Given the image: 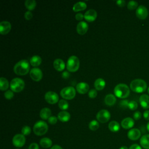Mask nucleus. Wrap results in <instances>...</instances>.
Instances as JSON below:
<instances>
[{"label":"nucleus","mask_w":149,"mask_h":149,"mask_svg":"<svg viewBox=\"0 0 149 149\" xmlns=\"http://www.w3.org/2000/svg\"><path fill=\"white\" fill-rule=\"evenodd\" d=\"M30 70V64L28 61L23 59L17 62L13 67L14 72L20 76L27 74Z\"/></svg>","instance_id":"1"},{"label":"nucleus","mask_w":149,"mask_h":149,"mask_svg":"<svg viewBox=\"0 0 149 149\" xmlns=\"http://www.w3.org/2000/svg\"><path fill=\"white\" fill-rule=\"evenodd\" d=\"M147 84L146 82L140 79H136L132 80L130 84V89L137 93H141L145 91L147 89Z\"/></svg>","instance_id":"2"},{"label":"nucleus","mask_w":149,"mask_h":149,"mask_svg":"<svg viewBox=\"0 0 149 149\" xmlns=\"http://www.w3.org/2000/svg\"><path fill=\"white\" fill-rule=\"evenodd\" d=\"M113 91L115 96L122 99L127 97L130 94V89L129 87L124 83L117 84L115 87Z\"/></svg>","instance_id":"3"},{"label":"nucleus","mask_w":149,"mask_h":149,"mask_svg":"<svg viewBox=\"0 0 149 149\" xmlns=\"http://www.w3.org/2000/svg\"><path fill=\"white\" fill-rule=\"evenodd\" d=\"M80 67V61L79 58L74 55L70 56L66 63V69L70 72H76Z\"/></svg>","instance_id":"4"},{"label":"nucleus","mask_w":149,"mask_h":149,"mask_svg":"<svg viewBox=\"0 0 149 149\" xmlns=\"http://www.w3.org/2000/svg\"><path fill=\"white\" fill-rule=\"evenodd\" d=\"M48 129V126L47 123L42 120H38L33 126V132L37 136L45 134Z\"/></svg>","instance_id":"5"},{"label":"nucleus","mask_w":149,"mask_h":149,"mask_svg":"<svg viewBox=\"0 0 149 149\" xmlns=\"http://www.w3.org/2000/svg\"><path fill=\"white\" fill-rule=\"evenodd\" d=\"M24 81L21 78L16 77L13 79L10 83V88L12 91L15 93L22 91L24 88Z\"/></svg>","instance_id":"6"},{"label":"nucleus","mask_w":149,"mask_h":149,"mask_svg":"<svg viewBox=\"0 0 149 149\" xmlns=\"http://www.w3.org/2000/svg\"><path fill=\"white\" fill-rule=\"evenodd\" d=\"M60 94L63 99L72 100L76 95V90L72 86L66 87L61 90Z\"/></svg>","instance_id":"7"},{"label":"nucleus","mask_w":149,"mask_h":149,"mask_svg":"<svg viewBox=\"0 0 149 149\" xmlns=\"http://www.w3.org/2000/svg\"><path fill=\"white\" fill-rule=\"evenodd\" d=\"M111 118V113L107 109H101L97 112L96 118L97 120L101 123L107 122Z\"/></svg>","instance_id":"8"},{"label":"nucleus","mask_w":149,"mask_h":149,"mask_svg":"<svg viewBox=\"0 0 149 149\" xmlns=\"http://www.w3.org/2000/svg\"><path fill=\"white\" fill-rule=\"evenodd\" d=\"M26 143V138L22 134H16L15 135L12 139L13 145L17 147L20 148L22 147Z\"/></svg>","instance_id":"9"},{"label":"nucleus","mask_w":149,"mask_h":149,"mask_svg":"<svg viewBox=\"0 0 149 149\" xmlns=\"http://www.w3.org/2000/svg\"><path fill=\"white\" fill-rule=\"evenodd\" d=\"M44 98L45 101L49 104H54L59 100L58 95L54 91H48L45 94Z\"/></svg>","instance_id":"10"},{"label":"nucleus","mask_w":149,"mask_h":149,"mask_svg":"<svg viewBox=\"0 0 149 149\" xmlns=\"http://www.w3.org/2000/svg\"><path fill=\"white\" fill-rule=\"evenodd\" d=\"M30 76L34 81H39L42 78V72L40 68H34L30 71Z\"/></svg>","instance_id":"11"},{"label":"nucleus","mask_w":149,"mask_h":149,"mask_svg":"<svg viewBox=\"0 0 149 149\" xmlns=\"http://www.w3.org/2000/svg\"><path fill=\"white\" fill-rule=\"evenodd\" d=\"M136 15L139 19L144 20L148 16V12L144 6L140 5L136 10Z\"/></svg>","instance_id":"12"},{"label":"nucleus","mask_w":149,"mask_h":149,"mask_svg":"<svg viewBox=\"0 0 149 149\" xmlns=\"http://www.w3.org/2000/svg\"><path fill=\"white\" fill-rule=\"evenodd\" d=\"M97 17V12L93 9H90L87 10L84 15V18L85 20L88 22H91L94 21Z\"/></svg>","instance_id":"13"},{"label":"nucleus","mask_w":149,"mask_h":149,"mask_svg":"<svg viewBox=\"0 0 149 149\" xmlns=\"http://www.w3.org/2000/svg\"><path fill=\"white\" fill-rule=\"evenodd\" d=\"M11 24L8 21H2L0 23V33L2 35L8 34L11 30Z\"/></svg>","instance_id":"14"},{"label":"nucleus","mask_w":149,"mask_h":149,"mask_svg":"<svg viewBox=\"0 0 149 149\" xmlns=\"http://www.w3.org/2000/svg\"><path fill=\"white\" fill-rule=\"evenodd\" d=\"M88 29V24L84 21L80 22L76 27V30L78 34L80 35L85 34Z\"/></svg>","instance_id":"15"},{"label":"nucleus","mask_w":149,"mask_h":149,"mask_svg":"<svg viewBox=\"0 0 149 149\" xmlns=\"http://www.w3.org/2000/svg\"><path fill=\"white\" fill-rule=\"evenodd\" d=\"M141 132L139 129L133 128L127 132V137L131 140H137L140 137Z\"/></svg>","instance_id":"16"},{"label":"nucleus","mask_w":149,"mask_h":149,"mask_svg":"<svg viewBox=\"0 0 149 149\" xmlns=\"http://www.w3.org/2000/svg\"><path fill=\"white\" fill-rule=\"evenodd\" d=\"M76 88L79 93L84 94L89 91V85L86 82H80L77 84Z\"/></svg>","instance_id":"17"},{"label":"nucleus","mask_w":149,"mask_h":149,"mask_svg":"<svg viewBox=\"0 0 149 149\" xmlns=\"http://www.w3.org/2000/svg\"><path fill=\"white\" fill-rule=\"evenodd\" d=\"M134 125V120L129 117L123 119L121 122V126L125 129H129L132 128Z\"/></svg>","instance_id":"18"},{"label":"nucleus","mask_w":149,"mask_h":149,"mask_svg":"<svg viewBox=\"0 0 149 149\" xmlns=\"http://www.w3.org/2000/svg\"><path fill=\"white\" fill-rule=\"evenodd\" d=\"M53 65L55 69L59 72H61L65 68V63L64 61L62 59L59 58H58L54 60Z\"/></svg>","instance_id":"19"},{"label":"nucleus","mask_w":149,"mask_h":149,"mask_svg":"<svg viewBox=\"0 0 149 149\" xmlns=\"http://www.w3.org/2000/svg\"><path fill=\"white\" fill-rule=\"evenodd\" d=\"M141 107L144 109L149 108V96L147 94H142L139 98Z\"/></svg>","instance_id":"20"},{"label":"nucleus","mask_w":149,"mask_h":149,"mask_svg":"<svg viewBox=\"0 0 149 149\" xmlns=\"http://www.w3.org/2000/svg\"><path fill=\"white\" fill-rule=\"evenodd\" d=\"M57 118L58 119H59L60 121L62 122H66L69 120L70 118V115L68 112L62 111L58 113Z\"/></svg>","instance_id":"21"},{"label":"nucleus","mask_w":149,"mask_h":149,"mask_svg":"<svg viewBox=\"0 0 149 149\" xmlns=\"http://www.w3.org/2000/svg\"><path fill=\"white\" fill-rule=\"evenodd\" d=\"M116 101V98L115 96L112 94H107L104 98V102L106 105L108 106L113 105Z\"/></svg>","instance_id":"22"},{"label":"nucleus","mask_w":149,"mask_h":149,"mask_svg":"<svg viewBox=\"0 0 149 149\" xmlns=\"http://www.w3.org/2000/svg\"><path fill=\"white\" fill-rule=\"evenodd\" d=\"M40 116L44 120L48 119L51 116V110L48 108H44L40 111Z\"/></svg>","instance_id":"23"},{"label":"nucleus","mask_w":149,"mask_h":149,"mask_svg":"<svg viewBox=\"0 0 149 149\" xmlns=\"http://www.w3.org/2000/svg\"><path fill=\"white\" fill-rule=\"evenodd\" d=\"M94 86L97 90H102L105 86V81L102 78H98L94 81Z\"/></svg>","instance_id":"24"},{"label":"nucleus","mask_w":149,"mask_h":149,"mask_svg":"<svg viewBox=\"0 0 149 149\" xmlns=\"http://www.w3.org/2000/svg\"><path fill=\"white\" fill-rule=\"evenodd\" d=\"M87 8V5L84 2H78L74 4V5L73 6V10L74 12H77L79 11H81V10H84V9H86Z\"/></svg>","instance_id":"25"},{"label":"nucleus","mask_w":149,"mask_h":149,"mask_svg":"<svg viewBox=\"0 0 149 149\" xmlns=\"http://www.w3.org/2000/svg\"><path fill=\"white\" fill-rule=\"evenodd\" d=\"M141 147L145 149H149V134L143 135L140 140Z\"/></svg>","instance_id":"26"},{"label":"nucleus","mask_w":149,"mask_h":149,"mask_svg":"<svg viewBox=\"0 0 149 149\" xmlns=\"http://www.w3.org/2000/svg\"><path fill=\"white\" fill-rule=\"evenodd\" d=\"M42 62L41 58L38 55H34L30 59V63L35 68L40 66Z\"/></svg>","instance_id":"27"},{"label":"nucleus","mask_w":149,"mask_h":149,"mask_svg":"<svg viewBox=\"0 0 149 149\" xmlns=\"http://www.w3.org/2000/svg\"><path fill=\"white\" fill-rule=\"evenodd\" d=\"M40 144L42 148H48L52 146V141L48 137H44L40 140Z\"/></svg>","instance_id":"28"},{"label":"nucleus","mask_w":149,"mask_h":149,"mask_svg":"<svg viewBox=\"0 0 149 149\" xmlns=\"http://www.w3.org/2000/svg\"><path fill=\"white\" fill-rule=\"evenodd\" d=\"M108 128L112 132H117L120 129V125L115 120H112L108 124Z\"/></svg>","instance_id":"29"},{"label":"nucleus","mask_w":149,"mask_h":149,"mask_svg":"<svg viewBox=\"0 0 149 149\" xmlns=\"http://www.w3.org/2000/svg\"><path fill=\"white\" fill-rule=\"evenodd\" d=\"M9 86L8 80L5 77H1L0 79V90L1 91H5L8 90Z\"/></svg>","instance_id":"30"},{"label":"nucleus","mask_w":149,"mask_h":149,"mask_svg":"<svg viewBox=\"0 0 149 149\" xmlns=\"http://www.w3.org/2000/svg\"><path fill=\"white\" fill-rule=\"evenodd\" d=\"M24 5L29 11H31L35 9L37 3L35 0H26Z\"/></svg>","instance_id":"31"},{"label":"nucleus","mask_w":149,"mask_h":149,"mask_svg":"<svg viewBox=\"0 0 149 149\" xmlns=\"http://www.w3.org/2000/svg\"><path fill=\"white\" fill-rule=\"evenodd\" d=\"M58 106L61 109H62V111H65L68 109L69 103L65 100L62 99L58 101Z\"/></svg>","instance_id":"32"},{"label":"nucleus","mask_w":149,"mask_h":149,"mask_svg":"<svg viewBox=\"0 0 149 149\" xmlns=\"http://www.w3.org/2000/svg\"><path fill=\"white\" fill-rule=\"evenodd\" d=\"M99 123L96 120H91L88 124V127L91 130L95 131L99 128Z\"/></svg>","instance_id":"33"},{"label":"nucleus","mask_w":149,"mask_h":149,"mask_svg":"<svg viewBox=\"0 0 149 149\" xmlns=\"http://www.w3.org/2000/svg\"><path fill=\"white\" fill-rule=\"evenodd\" d=\"M138 3L134 1H130L128 2L127 5V7L129 10H134L138 7Z\"/></svg>","instance_id":"34"},{"label":"nucleus","mask_w":149,"mask_h":149,"mask_svg":"<svg viewBox=\"0 0 149 149\" xmlns=\"http://www.w3.org/2000/svg\"><path fill=\"white\" fill-rule=\"evenodd\" d=\"M31 129L29 126H24L22 129V134L24 136H28L30 134Z\"/></svg>","instance_id":"35"},{"label":"nucleus","mask_w":149,"mask_h":149,"mask_svg":"<svg viewBox=\"0 0 149 149\" xmlns=\"http://www.w3.org/2000/svg\"><path fill=\"white\" fill-rule=\"evenodd\" d=\"M138 104L136 101H131L129 102L128 108L131 110H135L137 108Z\"/></svg>","instance_id":"36"},{"label":"nucleus","mask_w":149,"mask_h":149,"mask_svg":"<svg viewBox=\"0 0 149 149\" xmlns=\"http://www.w3.org/2000/svg\"><path fill=\"white\" fill-rule=\"evenodd\" d=\"M4 96L5 98L7 100H11L13 96H14V93L13 91L12 90H7L5 93H4Z\"/></svg>","instance_id":"37"},{"label":"nucleus","mask_w":149,"mask_h":149,"mask_svg":"<svg viewBox=\"0 0 149 149\" xmlns=\"http://www.w3.org/2000/svg\"><path fill=\"white\" fill-rule=\"evenodd\" d=\"M88 95L90 98H95L97 95V91L95 89H91L89 90Z\"/></svg>","instance_id":"38"},{"label":"nucleus","mask_w":149,"mask_h":149,"mask_svg":"<svg viewBox=\"0 0 149 149\" xmlns=\"http://www.w3.org/2000/svg\"><path fill=\"white\" fill-rule=\"evenodd\" d=\"M129 101L127 100H123L120 101L119 102V106L120 108L125 109L126 108H128V105H129Z\"/></svg>","instance_id":"39"},{"label":"nucleus","mask_w":149,"mask_h":149,"mask_svg":"<svg viewBox=\"0 0 149 149\" xmlns=\"http://www.w3.org/2000/svg\"><path fill=\"white\" fill-rule=\"evenodd\" d=\"M58 121V118H56L55 116H51L48 119V122L49 123H50L51 125H55V123H56Z\"/></svg>","instance_id":"40"},{"label":"nucleus","mask_w":149,"mask_h":149,"mask_svg":"<svg viewBox=\"0 0 149 149\" xmlns=\"http://www.w3.org/2000/svg\"><path fill=\"white\" fill-rule=\"evenodd\" d=\"M24 17L27 20H29L31 19L32 17H33V14L31 12V11L28 10V11L26 12L25 13H24Z\"/></svg>","instance_id":"41"},{"label":"nucleus","mask_w":149,"mask_h":149,"mask_svg":"<svg viewBox=\"0 0 149 149\" xmlns=\"http://www.w3.org/2000/svg\"><path fill=\"white\" fill-rule=\"evenodd\" d=\"M141 113L139 111H136L133 113V118L135 120H139L141 118Z\"/></svg>","instance_id":"42"},{"label":"nucleus","mask_w":149,"mask_h":149,"mask_svg":"<svg viewBox=\"0 0 149 149\" xmlns=\"http://www.w3.org/2000/svg\"><path fill=\"white\" fill-rule=\"evenodd\" d=\"M75 18L77 20H79V21H81L84 18V15H83V13H77L75 15Z\"/></svg>","instance_id":"43"},{"label":"nucleus","mask_w":149,"mask_h":149,"mask_svg":"<svg viewBox=\"0 0 149 149\" xmlns=\"http://www.w3.org/2000/svg\"><path fill=\"white\" fill-rule=\"evenodd\" d=\"M29 149H39V146L37 143H33L29 146Z\"/></svg>","instance_id":"44"},{"label":"nucleus","mask_w":149,"mask_h":149,"mask_svg":"<svg viewBox=\"0 0 149 149\" xmlns=\"http://www.w3.org/2000/svg\"><path fill=\"white\" fill-rule=\"evenodd\" d=\"M126 1L124 0H118L116 1V4L120 6V7H123L125 5Z\"/></svg>","instance_id":"45"},{"label":"nucleus","mask_w":149,"mask_h":149,"mask_svg":"<svg viewBox=\"0 0 149 149\" xmlns=\"http://www.w3.org/2000/svg\"><path fill=\"white\" fill-rule=\"evenodd\" d=\"M129 149H142L141 146L137 144H133L130 146Z\"/></svg>","instance_id":"46"},{"label":"nucleus","mask_w":149,"mask_h":149,"mask_svg":"<svg viewBox=\"0 0 149 149\" xmlns=\"http://www.w3.org/2000/svg\"><path fill=\"white\" fill-rule=\"evenodd\" d=\"M143 117L146 120H149V110H146L144 112Z\"/></svg>","instance_id":"47"},{"label":"nucleus","mask_w":149,"mask_h":149,"mask_svg":"<svg viewBox=\"0 0 149 149\" xmlns=\"http://www.w3.org/2000/svg\"><path fill=\"white\" fill-rule=\"evenodd\" d=\"M62 76L63 79H67L69 77V73L67 71H65V72H63V73L62 74Z\"/></svg>","instance_id":"48"},{"label":"nucleus","mask_w":149,"mask_h":149,"mask_svg":"<svg viewBox=\"0 0 149 149\" xmlns=\"http://www.w3.org/2000/svg\"><path fill=\"white\" fill-rule=\"evenodd\" d=\"M50 149H63V148H62V147H61L59 145H54L52 147H51Z\"/></svg>","instance_id":"49"},{"label":"nucleus","mask_w":149,"mask_h":149,"mask_svg":"<svg viewBox=\"0 0 149 149\" xmlns=\"http://www.w3.org/2000/svg\"><path fill=\"white\" fill-rule=\"evenodd\" d=\"M119 149H129L126 146H122V147H120V148H119Z\"/></svg>","instance_id":"50"},{"label":"nucleus","mask_w":149,"mask_h":149,"mask_svg":"<svg viewBox=\"0 0 149 149\" xmlns=\"http://www.w3.org/2000/svg\"><path fill=\"white\" fill-rule=\"evenodd\" d=\"M147 130L148 132H149V122H148V123L147 124Z\"/></svg>","instance_id":"51"},{"label":"nucleus","mask_w":149,"mask_h":149,"mask_svg":"<svg viewBox=\"0 0 149 149\" xmlns=\"http://www.w3.org/2000/svg\"><path fill=\"white\" fill-rule=\"evenodd\" d=\"M147 91H148V94H149V87L148 88V90H147Z\"/></svg>","instance_id":"52"},{"label":"nucleus","mask_w":149,"mask_h":149,"mask_svg":"<svg viewBox=\"0 0 149 149\" xmlns=\"http://www.w3.org/2000/svg\"><path fill=\"white\" fill-rule=\"evenodd\" d=\"M15 149H20V148H15Z\"/></svg>","instance_id":"53"}]
</instances>
